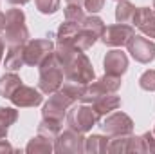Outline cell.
I'll return each instance as SVG.
<instances>
[{
	"label": "cell",
	"mask_w": 155,
	"mask_h": 154,
	"mask_svg": "<svg viewBox=\"0 0 155 154\" xmlns=\"http://www.w3.org/2000/svg\"><path fill=\"white\" fill-rule=\"evenodd\" d=\"M83 4H85V9H87L90 15H96V13H99V11L103 9L105 0H85Z\"/></svg>",
	"instance_id": "26"
},
{
	"label": "cell",
	"mask_w": 155,
	"mask_h": 154,
	"mask_svg": "<svg viewBox=\"0 0 155 154\" xmlns=\"http://www.w3.org/2000/svg\"><path fill=\"white\" fill-rule=\"evenodd\" d=\"M76 102L67 94L63 93L61 89L49 94V100L45 102L43 109H41V116L43 118H51V120H58V121H63V116H67L69 109L74 105Z\"/></svg>",
	"instance_id": "5"
},
{
	"label": "cell",
	"mask_w": 155,
	"mask_h": 154,
	"mask_svg": "<svg viewBox=\"0 0 155 154\" xmlns=\"http://www.w3.org/2000/svg\"><path fill=\"white\" fill-rule=\"evenodd\" d=\"M101 127L112 138H116V136H126V134L134 132V121H132V118L128 114H124V113H121V111L107 114V118L101 123Z\"/></svg>",
	"instance_id": "8"
},
{
	"label": "cell",
	"mask_w": 155,
	"mask_h": 154,
	"mask_svg": "<svg viewBox=\"0 0 155 154\" xmlns=\"http://www.w3.org/2000/svg\"><path fill=\"white\" fill-rule=\"evenodd\" d=\"M63 69L60 65V62L56 60L54 53L43 60V64L40 65V78H38V89L43 94H52L56 91L61 89L63 85Z\"/></svg>",
	"instance_id": "2"
},
{
	"label": "cell",
	"mask_w": 155,
	"mask_h": 154,
	"mask_svg": "<svg viewBox=\"0 0 155 154\" xmlns=\"http://www.w3.org/2000/svg\"><path fill=\"white\" fill-rule=\"evenodd\" d=\"M101 120V116H97V113L92 109L90 103H83V105H74L69 109L67 113V125L69 129L78 131L81 134L92 131L94 125H97Z\"/></svg>",
	"instance_id": "4"
},
{
	"label": "cell",
	"mask_w": 155,
	"mask_h": 154,
	"mask_svg": "<svg viewBox=\"0 0 155 154\" xmlns=\"http://www.w3.org/2000/svg\"><path fill=\"white\" fill-rule=\"evenodd\" d=\"M60 132H61V121L51 120V118H41V121L38 125V134H41V136H45V138L54 142Z\"/></svg>",
	"instance_id": "20"
},
{
	"label": "cell",
	"mask_w": 155,
	"mask_h": 154,
	"mask_svg": "<svg viewBox=\"0 0 155 154\" xmlns=\"http://www.w3.org/2000/svg\"><path fill=\"white\" fill-rule=\"evenodd\" d=\"M126 47H128V53L132 54V58L135 62H139V64H150V62H153L155 44L150 38L134 35L130 38V42L126 44Z\"/></svg>",
	"instance_id": "9"
},
{
	"label": "cell",
	"mask_w": 155,
	"mask_h": 154,
	"mask_svg": "<svg viewBox=\"0 0 155 154\" xmlns=\"http://www.w3.org/2000/svg\"><path fill=\"white\" fill-rule=\"evenodd\" d=\"M153 134H155V129H153Z\"/></svg>",
	"instance_id": "33"
},
{
	"label": "cell",
	"mask_w": 155,
	"mask_h": 154,
	"mask_svg": "<svg viewBox=\"0 0 155 154\" xmlns=\"http://www.w3.org/2000/svg\"><path fill=\"white\" fill-rule=\"evenodd\" d=\"M36 9L41 15H52L60 9V0H35Z\"/></svg>",
	"instance_id": "24"
},
{
	"label": "cell",
	"mask_w": 155,
	"mask_h": 154,
	"mask_svg": "<svg viewBox=\"0 0 155 154\" xmlns=\"http://www.w3.org/2000/svg\"><path fill=\"white\" fill-rule=\"evenodd\" d=\"M92 109L97 113V116H107L110 114L112 111H117L121 107V98L116 96V93H110V94H103L101 98H97L94 103H90Z\"/></svg>",
	"instance_id": "16"
},
{
	"label": "cell",
	"mask_w": 155,
	"mask_h": 154,
	"mask_svg": "<svg viewBox=\"0 0 155 154\" xmlns=\"http://www.w3.org/2000/svg\"><path fill=\"white\" fill-rule=\"evenodd\" d=\"M11 5H25L27 2H31V0H7Z\"/></svg>",
	"instance_id": "28"
},
{
	"label": "cell",
	"mask_w": 155,
	"mask_h": 154,
	"mask_svg": "<svg viewBox=\"0 0 155 154\" xmlns=\"http://www.w3.org/2000/svg\"><path fill=\"white\" fill-rule=\"evenodd\" d=\"M103 65H105V73L107 75H114V76H123L128 69V56L121 51V49H114V51H108L105 60H103Z\"/></svg>",
	"instance_id": "12"
},
{
	"label": "cell",
	"mask_w": 155,
	"mask_h": 154,
	"mask_svg": "<svg viewBox=\"0 0 155 154\" xmlns=\"http://www.w3.org/2000/svg\"><path fill=\"white\" fill-rule=\"evenodd\" d=\"M4 40L9 45H24L29 42V29L25 26V15L22 9L13 7L5 13Z\"/></svg>",
	"instance_id": "3"
},
{
	"label": "cell",
	"mask_w": 155,
	"mask_h": 154,
	"mask_svg": "<svg viewBox=\"0 0 155 154\" xmlns=\"http://www.w3.org/2000/svg\"><path fill=\"white\" fill-rule=\"evenodd\" d=\"M79 27H81V22L65 20V22L58 27V33H56V45H72V47H74V42H76L78 33H79Z\"/></svg>",
	"instance_id": "14"
},
{
	"label": "cell",
	"mask_w": 155,
	"mask_h": 154,
	"mask_svg": "<svg viewBox=\"0 0 155 154\" xmlns=\"http://www.w3.org/2000/svg\"><path fill=\"white\" fill-rule=\"evenodd\" d=\"M25 45V44H24ZM24 45H9V51L5 53L4 58V67L11 73L20 71L25 65V54H24Z\"/></svg>",
	"instance_id": "15"
},
{
	"label": "cell",
	"mask_w": 155,
	"mask_h": 154,
	"mask_svg": "<svg viewBox=\"0 0 155 154\" xmlns=\"http://www.w3.org/2000/svg\"><path fill=\"white\" fill-rule=\"evenodd\" d=\"M54 151V145H52V140H49V138H45V136H35L29 143H27V147H25V152L29 154H38V152H52Z\"/></svg>",
	"instance_id": "21"
},
{
	"label": "cell",
	"mask_w": 155,
	"mask_h": 154,
	"mask_svg": "<svg viewBox=\"0 0 155 154\" xmlns=\"http://www.w3.org/2000/svg\"><path fill=\"white\" fill-rule=\"evenodd\" d=\"M18 120V111L15 107H0V138H7V129Z\"/></svg>",
	"instance_id": "22"
},
{
	"label": "cell",
	"mask_w": 155,
	"mask_h": 154,
	"mask_svg": "<svg viewBox=\"0 0 155 154\" xmlns=\"http://www.w3.org/2000/svg\"><path fill=\"white\" fill-rule=\"evenodd\" d=\"M4 29H5V15L0 13V33H4Z\"/></svg>",
	"instance_id": "29"
},
{
	"label": "cell",
	"mask_w": 155,
	"mask_h": 154,
	"mask_svg": "<svg viewBox=\"0 0 155 154\" xmlns=\"http://www.w3.org/2000/svg\"><path fill=\"white\" fill-rule=\"evenodd\" d=\"M9 100L15 107H36L43 102V96H41L40 89H35V87H29V85L22 83Z\"/></svg>",
	"instance_id": "11"
},
{
	"label": "cell",
	"mask_w": 155,
	"mask_h": 154,
	"mask_svg": "<svg viewBox=\"0 0 155 154\" xmlns=\"http://www.w3.org/2000/svg\"><path fill=\"white\" fill-rule=\"evenodd\" d=\"M139 85H141V89L153 93L155 91V69L144 71V73L141 75V78H139Z\"/></svg>",
	"instance_id": "25"
},
{
	"label": "cell",
	"mask_w": 155,
	"mask_h": 154,
	"mask_svg": "<svg viewBox=\"0 0 155 154\" xmlns=\"http://www.w3.org/2000/svg\"><path fill=\"white\" fill-rule=\"evenodd\" d=\"M117 2H119V0H117Z\"/></svg>",
	"instance_id": "34"
},
{
	"label": "cell",
	"mask_w": 155,
	"mask_h": 154,
	"mask_svg": "<svg viewBox=\"0 0 155 154\" xmlns=\"http://www.w3.org/2000/svg\"><path fill=\"white\" fill-rule=\"evenodd\" d=\"M134 26L146 37L155 38V11L150 7H137Z\"/></svg>",
	"instance_id": "13"
},
{
	"label": "cell",
	"mask_w": 155,
	"mask_h": 154,
	"mask_svg": "<svg viewBox=\"0 0 155 154\" xmlns=\"http://www.w3.org/2000/svg\"><path fill=\"white\" fill-rule=\"evenodd\" d=\"M20 85H22V78L18 76V75H15L11 71L5 73L4 76H0V96H4V98L9 100Z\"/></svg>",
	"instance_id": "17"
},
{
	"label": "cell",
	"mask_w": 155,
	"mask_h": 154,
	"mask_svg": "<svg viewBox=\"0 0 155 154\" xmlns=\"http://www.w3.org/2000/svg\"><path fill=\"white\" fill-rule=\"evenodd\" d=\"M152 9H153V11H155V0H153V7H152Z\"/></svg>",
	"instance_id": "32"
},
{
	"label": "cell",
	"mask_w": 155,
	"mask_h": 154,
	"mask_svg": "<svg viewBox=\"0 0 155 154\" xmlns=\"http://www.w3.org/2000/svg\"><path fill=\"white\" fill-rule=\"evenodd\" d=\"M54 56L63 69L65 80L87 85L96 78L90 60L87 58V54L81 49H76L72 45H56Z\"/></svg>",
	"instance_id": "1"
},
{
	"label": "cell",
	"mask_w": 155,
	"mask_h": 154,
	"mask_svg": "<svg viewBox=\"0 0 155 154\" xmlns=\"http://www.w3.org/2000/svg\"><path fill=\"white\" fill-rule=\"evenodd\" d=\"M65 20L71 22H83L85 20V11L81 9V5L78 4H69L65 7Z\"/></svg>",
	"instance_id": "23"
},
{
	"label": "cell",
	"mask_w": 155,
	"mask_h": 154,
	"mask_svg": "<svg viewBox=\"0 0 155 154\" xmlns=\"http://www.w3.org/2000/svg\"><path fill=\"white\" fill-rule=\"evenodd\" d=\"M85 0H67V4H78V5H81Z\"/></svg>",
	"instance_id": "31"
},
{
	"label": "cell",
	"mask_w": 155,
	"mask_h": 154,
	"mask_svg": "<svg viewBox=\"0 0 155 154\" xmlns=\"http://www.w3.org/2000/svg\"><path fill=\"white\" fill-rule=\"evenodd\" d=\"M2 56H4V40L0 38V62H2Z\"/></svg>",
	"instance_id": "30"
},
{
	"label": "cell",
	"mask_w": 155,
	"mask_h": 154,
	"mask_svg": "<svg viewBox=\"0 0 155 154\" xmlns=\"http://www.w3.org/2000/svg\"><path fill=\"white\" fill-rule=\"evenodd\" d=\"M13 145L5 140V138H0V152H13Z\"/></svg>",
	"instance_id": "27"
},
{
	"label": "cell",
	"mask_w": 155,
	"mask_h": 154,
	"mask_svg": "<svg viewBox=\"0 0 155 154\" xmlns=\"http://www.w3.org/2000/svg\"><path fill=\"white\" fill-rule=\"evenodd\" d=\"M135 35L134 27L128 26V24H114V26H108L105 27V33H103V44L108 45V47H123L126 45L130 38Z\"/></svg>",
	"instance_id": "10"
},
{
	"label": "cell",
	"mask_w": 155,
	"mask_h": 154,
	"mask_svg": "<svg viewBox=\"0 0 155 154\" xmlns=\"http://www.w3.org/2000/svg\"><path fill=\"white\" fill-rule=\"evenodd\" d=\"M108 142H110V138H107L103 134H92V136L85 138V152L88 154L108 152Z\"/></svg>",
	"instance_id": "18"
},
{
	"label": "cell",
	"mask_w": 155,
	"mask_h": 154,
	"mask_svg": "<svg viewBox=\"0 0 155 154\" xmlns=\"http://www.w3.org/2000/svg\"><path fill=\"white\" fill-rule=\"evenodd\" d=\"M54 53V42L49 38H36L29 40L24 45V54H25V64L33 65V67H40L43 64L45 58H49Z\"/></svg>",
	"instance_id": "6"
},
{
	"label": "cell",
	"mask_w": 155,
	"mask_h": 154,
	"mask_svg": "<svg viewBox=\"0 0 155 154\" xmlns=\"http://www.w3.org/2000/svg\"><path fill=\"white\" fill-rule=\"evenodd\" d=\"M135 11H137V7H135L132 2H128V0H119V4H117V7H116L117 24H128V26H132V24H134Z\"/></svg>",
	"instance_id": "19"
},
{
	"label": "cell",
	"mask_w": 155,
	"mask_h": 154,
	"mask_svg": "<svg viewBox=\"0 0 155 154\" xmlns=\"http://www.w3.org/2000/svg\"><path fill=\"white\" fill-rule=\"evenodd\" d=\"M54 152L58 154H79L85 152V138L78 131H63L54 140Z\"/></svg>",
	"instance_id": "7"
}]
</instances>
